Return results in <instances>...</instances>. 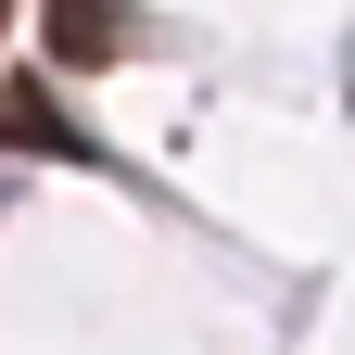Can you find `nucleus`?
<instances>
[{"mask_svg":"<svg viewBox=\"0 0 355 355\" xmlns=\"http://www.w3.org/2000/svg\"><path fill=\"white\" fill-rule=\"evenodd\" d=\"M0 153H38V165H89V127L51 102V76H0Z\"/></svg>","mask_w":355,"mask_h":355,"instance_id":"obj_1","label":"nucleus"}]
</instances>
